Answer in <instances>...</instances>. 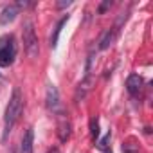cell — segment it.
<instances>
[{
  "mask_svg": "<svg viewBox=\"0 0 153 153\" xmlns=\"http://www.w3.org/2000/svg\"><path fill=\"white\" fill-rule=\"evenodd\" d=\"M22 110H24V99H22L20 90L15 88V90H13V96H11V99H9V103H7V106H6V114H4V133H2V140H4V142L7 140V137H9V133L13 131L16 121L20 119Z\"/></svg>",
  "mask_w": 153,
  "mask_h": 153,
  "instance_id": "1",
  "label": "cell"
},
{
  "mask_svg": "<svg viewBox=\"0 0 153 153\" xmlns=\"http://www.w3.org/2000/svg\"><path fill=\"white\" fill-rule=\"evenodd\" d=\"M22 40H24V49L27 52L29 58H38L40 54V42H38V36H36V31H34V25L31 20H27L22 27Z\"/></svg>",
  "mask_w": 153,
  "mask_h": 153,
  "instance_id": "2",
  "label": "cell"
},
{
  "mask_svg": "<svg viewBox=\"0 0 153 153\" xmlns=\"http://www.w3.org/2000/svg\"><path fill=\"white\" fill-rule=\"evenodd\" d=\"M16 58V45L11 34L0 38V67H11Z\"/></svg>",
  "mask_w": 153,
  "mask_h": 153,
  "instance_id": "3",
  "label": "cell"
},
{
  "mask_svg": "<svg viewBox=\"0 0 153 153\" xmlns=\"http://www.w3.org/2000/svg\"><path fill=\"white\" fill-rule=\"evenodd\" d=\"M45 105H47V108H49L52 114H59V115H61L63 108H61V103H59V94H58V88H56L54 85H49V87H47Z\"/></svg>",
  "mask_w": 153,
  "mask_h": 153,
  "instance_id": "4",
  "label": "cell"
},
{
  "mask_svg": "<svg viewBox=\"0 0 153 153\" xmlns=\"http://www.w3.org/2000/svg\"><path fill=\"white\" fill-rule=\"evenodd\" d=\"M142 85H144L142 76H139V74H131V76H128V79H126V90H128L131 96L139 94V92L142 90Z\"/></svg>",
  "mask_w": 153,
  "mask_h": 153,
  "instance_id": "5",
  "label": "cell"
},
{
  "mask_svg": "<svg viewBox=\"0 0 153 153\" xmlns=\"http://www.w3.org/2000/svg\"><path fill=\"white\" fill-rule=\"evenodd\" d=\"M18 15V7L16 6H6L2 9V13H0V25H7L11 24Z\"/></svg>",
  "mask_w": 153,
  "mask_h": 153,
  "instance_id": "6",
  "label": "cell"
},
{
  "mask_svg": "<svg viewBox=\"0 0 153 153\" xmlns=\"http://www.w3.org/2000/svg\"><path fill=\"white\" fill-rule=\"evenodd\" d=\"M90 88H92V79H90V76H85V79L76 88V101H83L87 94L90 92Z\"/></svg>",
  "mask_w": 153,
  "mask_h": 153,
  "instance_id": "7",
  "label": "cell"
},
{
  "mask_svg": "<svg viewBox=\"0 0 153 153\" xmlns=\"http://www.w3.org/2000/svg\"><path fill=\"white\" fill-rule=\"evenodd\" d=\"M115 34H117V33H115V29H114V27H112V29H106V31L101 34V38H99V45H97V47H99V51H106V49L114 43Z\"/></svg>",
  "mask_w": 153,
  "mask_h": 153,
  "instance_id": "8",
  "label": "cell"
},
{
  "mask_svg": "<svg viewBox=\"0 0 153 153\" xmlns=\"http://www.w3.org/2000/svg\"><path fill=\"white\" fill-rule=\"evenodd\" d=\"M33 144H34V131H33V128H29L22 139L20 153H33Z\"/></svg>",
  "mask_w": 153,
  "mask_h": 153,
  "instance_id": "9",
  "label": "cell"
},
{
  "mask_svg": "<svg viewBox=\"0 0 153 153\" xmlns=\"http://www.w3.org/2000/svg\"><path fill=\"white\" fill-rule=\"evenodd\" d=\"M68 22V15L67 16H63L58 24H56V27H54V33H52V36H51V47L52 49H56L58 47V40H59V34H61V31H63V27H65V24Z\"/></svg>",
  "mask_w": 153,
  "mask_h": 153,
  "instance_id": "10",
  "label": "cell"
},
{
  "mask_svg": "<svg viewBox=\"0 0 153 153\" xmlns=\"http://www.w3.org/2000/svg\"><path fill=\"white\" fill-rule=\"evenodd\" d=\"M70 123L68 121H61L59 124H58V139L61 140V142H67L68 139H70Z\"/></svg>",
  "mask_w": 153,
  "mask_h": 153,
  "instance_id": "11",
  "label": "cell"
},
{
  "mask_svg": "<svg viewBox=\"0 0 153 153\" xmlns=\"http://www.w3.org/2000/svg\"><path fill=\"white\" fill-rule=\"evenodd\" d=\"M90 135H92V139H94V140H97V139H99V121H97L96 117L90 121Z\"/></svg>",
  "mask_w": 153,
  "mask_h": 153,
  "instance_id": "12",
  "label": "cell"
},
{
  "mask_svg": "<svg viewBox=\"0 0 153 153\" xmlns=\"http://www.w3.org/2000/svg\"><path fill=\"white\" fill-rule=\"evenodd\" d=\"M110 137H112V135H110V131H108V133H106V135L99 140L97 148H99V149H103V151H105V149H108V140H110Z\"/></svg>",
  "mask_w": 153,
  "mask_h": 153,
  "instance_id": "13",
  "label": "cell"
},
{
  "mask_svg": "<svg viewBox=\"0 0 153 153\" xmlns=\"http://www.w3.org/2000/svg\"><path fill=\"white\" fill-rule=\"evenodd\" d=\"M110 6H112V2H110V0H106V2H103V4L99 6V13H105V11H106V9L110 7Z\"/></svg>",
  "mask_w": 153,
  "mask_h": 153,
  "instance_id": "14",
  "label": "cell"
},
{
  "mask_svg": "<svg viewBox=\"0 0 153 153\" xmlns=\"http://www.w3.org/2000/svg\"><path fill=\"white\" fill-rule=\"evenodd\" d=\"M70 4H72L70 0H67V2H58V7H59V9H61V7H68Z\"/></svg>",
  "mask_w": 153,
  "mask_h": 153,
  "instance_id": "15",
  "label": "cell"
},
{
  "mask_svg": "<svg viewBox=\"0 0 153 153\" xmlns=\"http://www.w3.org/2000/svg\"><path fill=\"white\" fill-rule=\"evenodd\" d=\"M11 153H20V151H18L16 148H13V149H11Z\"/></svg>",
  "mask_w": 153,
  "mask_h": 153,
  "instance_id": "16",
  "label": "cell"
},
{
  "mask_svg": "<svg viewBox=\"0 0 153 153\" xmlns=\"http://www.w3.org/2000/svg\"><path fill=\"white\" fill-rule=\"evenodd\" d=\"M103 153H112V149H105V151H103Z\"/></svg>",
  "mask_w": 153,
  "mask_h": 153,
  "instance_id": "17",
  "label": "cell"
},
{
  "mask_svg": "<svg viewBox=\"0 0 153 153\" xmlns=\"http://www.w3.org/2000/svg\"><path fill=\"white\" fill-rule=\"evenodd\" d=\"M51 153H58V149H52V151H51Z\"/></svg>",
  "mask_w": 153,
  "mask_h": 153,
  "instance_id": "18",
  "label": "cell"
}]
</instances>
